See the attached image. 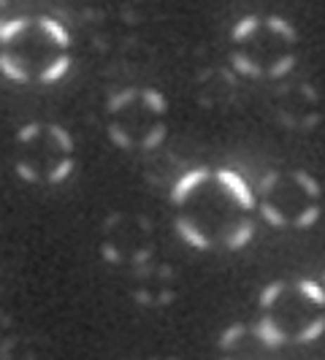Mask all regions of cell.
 <instances>
[{
	"label": "cell",
	"instance_id": "obj_1",
	"mask_svg": "<svg viewBox=\"0 0 325 360\" xmlns=\"http://www.w3.org/2000/svg\"><path fill=\"white\" fill-rule=\"evenodd\" d=\"M171 217L179 238L198 252H238L255 238V187L234 168L198 165L171 190Z\"/></svg>",
	"mask_w": 325,
	"mask_h": 360
},
{
	"label": "cell",
	"instance_id": "obj_2",
	"mask_svg": "<svg viewBox=\"0 0 325 360\" xmlns=\"http://www.w3.org/2000/svg\"><path fill=\"white\" fill-rule=\"evenodd\" d=\"M73 63L71 30L49 14H19L0 25V73L19 87H49Z\"/></svg>",
	"mask_w": 325,
	"mask_h": 360
},
{
	"label": "cell",
	"instance_id": "obj_3",
	"mask_svg": "<svg viewBox=\"0 0 325 360\" xmlns=\"http://www.w3.org/2000/svg\"><path fill=\"white\" fill-rule=\"evenodd\" d=\"M301 38L295 25L279 14H247L228 36L234 71L253 82H279L298 63Z\"/></svg>",
	"mask_w": 325,
	"mask_h": 360
},
{
	"label": "cell",
	"instance_id": "obj_4",
	"mask_svg": "<svg viewBox=\"0 0 325 360\" xmlns=\"http://www.w3.org/2000/svg\"><path fill=\"white\" fill-rule=\"evenodd\" d=\"M260 330L279 347H307L325 333V295L317 279H276L260 290Z\"/></svg>",
	"mask_w": 325,
	"mask_h": 360
},
{
	"label": "cell",
	"instance_id": "obj_5",
	"mask_svg": "<svg viewBox=\"0 0 325 360\" xmlns=\"http://www.w3.org/2000/svg\"><path fill=\"white\" fill-rule=\"evenodd\" d=\"M103 127L108 141L117 149L144 155L168 139L171 103L158 87L130 84L111 92L103 108Z\"/></svg>",
	"mask_w": 325,
	"mask_h": 360
},
{
	"label": "cell",
	"instance_id": "obj_6",
	"mask_svg": "<svg viewBox=\"0 0 325 360\" xmlns=\"http://www.w3.org/2000/svg\"><path fill=\"white\" fill-rule=\"evenodd\" d=\"M76 139L60 122H25L11 139V165L33 187H60L76 171Z\"/></svg>",
	"mask_w": 325,
	"mask_h": 360
},
{
	"label": "cell",
	"instance_id": "obj_7",
	"mask_svg": "<svg viewBox=\"0 0 325 360\" xmlns=\"http://www.w3.org/2000/svg\"><path fill=\"white\" fill-rule=\"evenodd\" d=\"M257 217L276 231H307L323 217L325 193L314 174L304 168L266 171L255 187Z\"/></svg>",
	"mask_w": 325,
	"mask_h": 360
},
{
	"label": "cell",
	"instance_id": "obj_8",
	"mask_svg": "<svg viewBox=\"0 0 325 360\" xmlns=\"http://www.w3.org/2000/svg\"><path fill=\"white\" fill-rule=\"evenodd\" d=\"M98 252L114 269H146L158 252L152 219L139 212H111L98 233Z\"/></svg>",
	"mask_w": 325,
	"mask_h": 360
},
{
	"label": "cell",
	"instance_id": "obj_9",
	"mask_svg": "<svg viewBox=\"0 0 325 360\" xmlns=\"http://www.w3.org/2000/svg\"><path fill=\"white\" fill-rule=\"evenodd\" d=\"M217 360H282V347L271 342L257 323H234L217 342Z\"/></svg>",
	"mask_w": 325,
	"mask_h": 360
},
{
	"label": "cell",
	"instance_id": "obj_10",
	"mask_svg": "<svg viewBox=\"0 0 325 360\" xmlns=\"http://www.w3.org/2000/svg\"><path fill=\"white\" fill-rule=\"evenodd\" d=\"M274 114L282 125L293 127V130H312L320 125L323 103L312 84L295 82V84H285L274 95Z\"/></svg>",
	"mask_w": 325,
	"mask_h": 360
},
{
	"label": "cell",
	"instance_id": "obj_11",
	"mask_svg": "<svg viewBox=\"0 0 325 360\" xmlns=\"http://www.w3.org/2000/svg\"><path fill=\"white\" fill-rule=\"evenodd\" d=\"M317 285H320V290H323V295H325V269H323V274L317 276Z\"/></svg>",
	"mask_w": 325,
	"mask_h": 360
}]
</instances>
